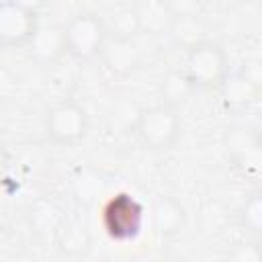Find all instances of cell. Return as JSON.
<instances>
[{"label":"cell","instance_id":"obj_6","mask_svg":"<svg viewBox=\"0 0 262 262\" xmlns=\"http://www.w3.org/2000/svg\"><path fill=\"white\" fill-rule=\"evenodd\" d=\"M37 6L20 0L0 2V45L2 47H27L39 31Z\"/></svg>","mask_w":262,"mask_h":262},{"label":"cell","instance_id":"obj_12","mask_svg":"<svg viewBox=\"0 0 262 262\" xmlns=\"http://www.w3.org/2000/svg\"><path fill=\"white\" fill-rule=\"evenodd\" d=\"M133 12L137 18V31L139 35L160 37L166 35L170 29V23L174 18V10L170 2L164 0H141L133 4Z\"/></svg>","mask_w":262,"mask_h":262},{"label":"cell","instance_id":"obj_21","mask_svg":"<svg viewBox=\"0 0 262 262\" xmlns=\"http://www.w3.org/2000/svg\"><path fill=\"white\" fill-rule=\"evenodd\" d=\"M160 262H186V260H182V258H178V256H168V258H162Z\"/></svg>","mask_w":262,"mask_h":262},{"label":"cell","instance_id":"obj_3","mask_svg":"<svg viewBox=\"0 0 262 262\" xmlns=\"http://www.w3.org/2000/svg\"><path fill=\"white\" fill-rule=\"evenodd\" d=\"M61 37L63 51L68 55L80 61H88L100 55L108 39V31L100 14L94 10H80L61 27Z\"/></svg>","mask_w":262,"mask_h":262},{"label":"cell","instance_id":"obj_1","mask_svg":"<svg viewBox=\"0 0 262 262\" xmlns=\"http://www.w3.org/2000/svg\"><path fill=\"white\" fill-rule=\"evenodd\" d=\"M133 133L145 149L168 151L182 135V117L178 108L158 102L137 111Z\"/></svg>","mask_w":262,"mask_h":262},{"label":"cell","instance_id":"obj_10","mask_svg":"<svg viewBox=\"0 0 262 262\" xmlns=\"http://www.w3.org/2000/svg\"><path fill=\"white\" fill-rule=\"evenodd\" d=\"M151 227L160 237H176L186 227L188 215L184 205L172 194H158L149 207Z\"/></svg>","mask_w":262,"mask_h":262},{"label":"cell","instance_id":"obj_19","mask_svg":"<svg viewBox=\"0 0 262 262\" xmlns=\"http://www.w3.org/2000/svg\"><path fill=\"white\" fill-rule=\"evenodd\" d=\"M10 154H8V149L0 143V182L6 178V174H8V170H10Z\"/></svg>","mask_w":262,"mask_h":262},{"label":"cell","instance_id":"obj_22","mask_svg":"<svg viewBox=\"0 0 262 262\" xmlns=\"http://www.w3.org/2000/svg\"><path fill=\"white\" fill-rule=\"evenodd\" d=\"M98 262H117V260H108V258H102V260H98Z\"/></svg>","mask_w":262,"mask_h":262},{"label":"cell","instance_id":"obj_2","mask_svg":"<svg viewBox=\"0 0 262 262\" xmlns=\"http://www.w3.org/2000/svg\"><path fill=\"white\" fill-rule=\"evenodd\" d=\"M180 70L194 92L196 90L209 92L221 86L231 66H229V57L225 49L219 43L207 39L190 47L188 51H184V63Z\"/></svg>","mask_w":262,"mask_h":262},{"label":"cell","instance_id":"obj_20","mask_svg":"<svg viewBox=\"0 0 262 262\" xmlns=\"http://www.w3.org/2000/svg\"><path fill=\"white\" fill-rule=\"evenodd\" d=\"M12 262H37L33 256H18V258H14Z\"/></svg>","mask_w":262,"mask_h":262},{"label":"cell","instance_id":"obj_16","mask_svg":"<svg viewBox=\"0 0 262 262\" xmlns=\"http://www.w3.org/2000/svg\"><path fill=\"white\" fill-rule=\"evenodd\" d=\"M102 20L106 25L108 37H115V39H135L139 35L137 18H135V12H133V4L115 8L111 12V16L108 18L102 16Z\"/></svg>","mask_w":262,"mask_h":262},{"label":"cell","instance_id":"obj_9","mask_svg":"<svg viewBox=\"0 0 262 262\" xmlns=\"http://www.w3.org/2000/svg\"><path fill=\"white\" fill-rule=\"evenodd\" d=\"M217 92L221 94V106L227 113H244L258 98V76H254L248 68L229 70L227 78L221 82Z\"/></svg>","mask_w":262,"mask_h":262},{"label":"cell","instance_id":"obj_17","mask_svg":"<svg viewBox=\"0 0 262 262\" xmlns=\"http://www.w3.org/2000/svg\"><path fill=\"white\" fill-rule=\"evenodd\" d=\"M237 221L246 231H250L254 235L260 233V227H262V201H260V192L258 190L250 192L244 199L242 207L237 209Z\"/></svg>","mask_w":262,"mask_h":262},{"label":"cell","instance_id":"obj_14","mask_svg":"<svg viewBox=\"0 0 262 262\" xmlns=\"http://www.w3.org/2000/svg\"><path fill=\"white\" fill-rule=\"evenodd\" d=\"M31 49V55L41 63H51L59 55H63V37L61 27H39L33 41L27 45Z\"/></svg>","mask_w":262,"mask_h":262},{"label":"cell","instance_id":"obj_13","mask_svg":"<svg viewBox=\"0 0 262 262\" xmlns=\"http://www.w3.org/2000/svg\"><path fill=\"white\" fill-rule=\"evenodd\" d=\"M90 246H92V235L80 219H70L61 225L57 233V248L61 254L70 258H78L88 254Z\"/></svg>","mask_w":262,"mask_h":262},{"label":"cell","instance_id":"obj_11","mask_svg":"<svg viewBox=\"0 0 262 262\" xmlns=\"http://www.w3.org/2000/svg\"><path fill=\"white\" fill-rule=\"evenodd\" d=\"M98 57L113 76H129L143 61L141 49L135 43V39H115V37L106 39Z\"/></svg>","mask_w":262,"mask_h":262},{"label":"cell","instance_id":"obj_7","mask_svg":"<svg viewBox=\"0 0 262 262\" xmlns=\"http://www.w3.org/2000/svg\"><path fill=\"white\" fill-rule=\"evenodd\" d=\"M223 149L229 164L248 178L258 176L262 164L260 135L250 125H231L223 133Z\"/></svg>","mask_w":262,"mask_h":262},{"label":"cell","instance_id":"obj_18","mask_svg":"<svg viewBox=\"0 0 262 262\" xmlns=\"http://www.w3.org/2000/svg\"><path fill=\"white\" fill-rule=\"evenodd\" d=\"M225 262H262V250L256 239H239L231 244Z\"/></svg>","mask_w":262,"mask_h":262},{"label":"cell","instance_id":"obj_4","mask_svg":"<svg viewBox=\"0 0 262 262\" xmlns=\"http://www.w3.org/2000/svg\"><path fill=\"white\" fill-rule=\"evenodd\" d=\"M100 221H102V227L111 239L133 242L143 231L145 209L133 194L117 192L104 201Z\"/></svg>","mask_w":262,"mask_h":262},{"label":"cell","instance_id":"obj_15","mask_svg":"<svg viewBox=\"0 0 262 262\" xmlns=\"http://www.w3.org/2000/svg\"><path fill=\"white\" fill-rule=\"evenodd\" d=\"M160 102L162 104H168V106H182L188 96L194 92L192 86L188 84V80L184 78L182 70H170L162 76V82H160Z\"/></svg>","mask_w":262,"mask_h":262},{"label":"cell","instance_id":"obj_8","mask_svg":"<svg viewBox=\"0 0 262 262\" xmlns=\"http://www.w3.org/2000/svg\"><path fill=\"white\" fill-rule=\"evenodd\" d=\"M170 4L174 10V18L166 33L170 41L182 51H188L190 47L207 41V27L201 16L199 4L194 2H170Z\"/></svg>","mask_w":262,"mask_h":262},{"label":"cell","instance_id":"obj_5","mask_svg":"<svg viewBox=\"0 0 262 262\" xmlns=\"http://www.w3.org/2000/svg\"><path fill=\"white\" fill-rule=\"evenodd\" d=\"M43 129L49 141H53L55 145L70 147L86 137L90 129V119L80 102L66 98L47 108L43 119Z\"/></svg>","mask_w":262,"mask_h":262}]
</instances>
